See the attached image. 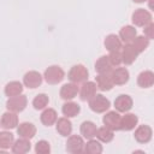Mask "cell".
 I'll use <instances>...</instances> for the list:
<instances>
[{
    "label": "cell",
    "mask_w": 154,
    "mask_h": 154,
    "mask_svg": "<svg viewBox=\"0 0 154 154\" xmlns=\"http://www.w3.org/2000/svg\"><path fill=\"white\" fill-rule=\"evenodd\" d=\"M89 101V107L96 113H102L109 108V100L106 99L102 94H95Z\"/></svg>",
    "instance_id": "cell-1"
},
{
    "label": "cell",
    "mask_w": 154,
    "mask_h": 154,
    "mask_svg": "<svg viewBox=\"0 0 154 154\" xmlns=\"http://www.w3.org/2000/svg\"><path fill=\"white\" fill-rule=\"evenodd\" d=\"M47 83L49 84H57L59 82H61L64 79V71L60 66H57V65H52L49 66L46 71H45V75H43Z\"/></svg>",
    "instance_id": "cell-2"
},
{
    "label": "cell",
    "mask_w": 154,
    "mask_h": 154,
    "mask_svg": "<svg viewBox=\"0 0 154 154\" xmlns=\"http://www.w3.org/2000/svg\"><path fill=\"white\" fill-rule=\"evenodd\" d=\"M26 106V96L25 95H16V96H11L7 102H6V107L8 111L11 112H14V113H18V112H22Z\"/></svg>",
    "instance_id": "cell-3"
},
{
    "label": "cell",
    "mask_w": 154,
    "mask_h": 154,
    "mask_svg": "<svg viewBox=\"0 0 154 154\" xmlns=\"http://www.w3.org/2000/svg\"><path fill=\"white\" fill-rule=\"evenodd\" d=\"M87 78H88V70L81 64L72 66L71 70L69 71V79L72 83H76V84L77 83H82Z\"/></svg>",
    "instance_id": "cell-4"
},
{
    "label": "cell",
    "mask_w": 154,
    "mask_h": 154,
    "mask_svg": "<svg viewBox=\"0 0 154 154\" xmlns=\"http://www.w3.org/2000/svg\"><path fill=\"white\" fill-rule=\"evenodd\" d=\"M132 23L137 26H146L152 23V14L144 8H138L132 13Z\"/></svg>",
    "instance_id": "cell-5"
},
{
    "label": "cell",
    "mask_w": 154,
    "mask_h": 154,
    "mask_svg": "<svg viewBox=\"0 0 154 154\" xmlns=\"http://www.w3.org/2000/svg\"><path fill=\"white\" fill-rule=\"evenodd\" d=\"M84 149V142L81 136L72 135L67 138L66 142V150L70 153H82Z\"/></svg>",
    "instance_id": "cell-6"
},
{
    "label": "cell",
    "mask_w": 154,
    "mask_h": 154,
    "mask_svg": "<svg viewBox=\"0 0 154 154\" xmlns=\"http://www.w3.org/2000/svg\"><path fill=\"white\" fill-rule=\"evenodd\" d=\"M102 120H103L105 126H107L108 129H111V130H120L122 117L119 116V113H117L114 111H111V112L105 114Z\"/></svg>",
    "instance_id": "cell-7"
},
{
    "label": "cell",
    "mask_w": 154,
    "mask_h": 154,
    "mask_svg": "<svg viewBox=\"0 0 154 154\" xmlns=\"http://www.w3.org/2000/svg\"><path fill=\"white\" fill-rule=\"evenodd\" d=\"M23 83L25 84V87L28 88H37L41 83H42V76L37 72V71H29L24 75L23 77Z\"/></svg>",
    "instance_id": "cell-8"
},
{
    "label": "cell",
    "mask_w": 154,
    "mask_h": 154,
    "mask_svg": "<svg viewBox=\"0 0 154 154\" xmlns=\"http://www.w3.org/2000/svg\"><path fill=\"white\" fill-rule=\"evenodd\" d=\"M95 70L99 75H111V72L113 71V65L111 64L108 55L99 58V60L95 64Z\"/></svg>",
    "instance_id": "cell-9"
},
{
    "label": "cell",
    "mask_w": 154,
    "mask_h": 154,
    "mask_svg": "<svg viewBox=\"0 0 154 154\" xmlns=\"http://www.w3.org/2000/svg\"><path fill=\"white\" fill-rule=\"evenodd\" d=\"M120 54H122V60H123V63H125L126 65H130V64H132V63L136 60V58H137V55H138V52L134 48L132 45L126 43V45L123 47V51H122Z\"/></svg>",
    "instance_id": "cell-10"
},
{
    "label": "cell",
    "mask_w": 154,
    "mask_h": 154,
    "mask_svg": "<svg viewBox=\"0 0 154 154\" xmlns=\"http://www.w3.org/2000/svg\"><path fill=\"white\" fill-rule=\"evenodd\" d=\"M111 78L113 84H125L129 81V71L125 67H118L111 72Z\"/></svg>",
    "instance_id": "cell-11"
},
{
    "label": "cell",
    "mask_w": 154,
    "mask_h": 154,
    "mask_svg": "<svg viewBox=\"0 0 154 154\" xmlns=\"http://www.w3.org/2000/svg\"><path fill=\"white\" fill-rule=\"evenodd\" d=\"M96 83L94 82H85L83 83L82 88H81V91H79V97L82 101H88L90 100L95 94H96Z\"/></svg>",
    "instance_id": "cell-12"
},
{
    "label": "cell",
    "mask_w": 154,
    "mask_h": 154,
    "mask_svg": "<svg viewBox=\"0 0 154 154\" xmlns=\"http://www.w3.org/2000/svg\"><path fill=\"white\" fill-rule=\"evenodd\" d=\"M152 129L148 125H141L135 131V138L140 143H147L152 140Z\"/></svg>",
    "instance_id": "cell-13"
},
{
    "label": "cell",
    "mask_w": 154,
    "mask_h": 154,
    "mask_svg": "<svg viewBox=\"0 0 154 154\" xmlns=\"http://www.w3.org/2000/svg\"><path fill=\"white\" fill-rule=\"evenodd\" d=\"M114 107L118 112H128L132 107V99L129 95H119L114 101Z\"/></svg>",
    "instance_id": "cell-14"
},
{
    "label": "cell",
    "mask_w": 154,
    "mask_h": 154,
    "mask_svg": "<svg viewBox=\"0 0 154 154\" xmlns=\"http://www.w3.org/2000/svg\"><path fill=\"white\" fill-rule=\"evenodd\" d=\"M0 124L4 129H14L18 125V117L14 112L8 111V112L2 114Z\"/></svg>",
    "instance_id": "cell-15"
},
{
    "label": "cell",
    "mask_w": 154,
    "mask_h": 154,
    "mask_svg": "<svg viewBox=\"0 0 154 154\" xmlns=\"http://www.w3.org/2000/svg\"><path fill=\"white\" fill-rule=\"evenodd\" d=\"M17 132H18V135H19L20 137L30 140V138H32V137L35 136V134H36V128H35L34 124L25 122V123L19 124V126L17 128Z\"/></svg>",
    "instance_id": "cell-16"
},
{
    "label": "cell",
    "mask_w": 154,
    "mask_h": 154,
    "mask_svg": "<svg viewBox=\"0 0 154 154\" xmlns=\"http://www.w3.org/2000/svg\"><path fill=\"white\" fill-rule=\"evenodd\" d=\"M78 93V87L76 83H66L60 89V96L64 100H71L73 99Z\"/></svg>",
    "instance_id": "cell-17"
},
{
    "label": "cell",
    "mask_w": 154,
    "mask_h": 154,
    "mask_svg": "<svg viewBox=\"0 0 154 154\" xmlns=\"http://www.w3.org/2000/svg\"><path fill=\"white\" fill-rule=\"evenodd\" d=\"M105 47L107 48L108 52H118L122 48V41L117 35L109 34L105 38Z\"/></svg>",
    "instance_id": "cell-18"
},
{
    "label": "cell",
    "mask_w": 154,
    "mask_h": 154,
    "mask_svg": "<svg viewBox=\"0 0 154 154\" xmlns=\"http://www.w3.org/2000/svg\"><path fill=\"white\" fill-rule=\"evenodd\" d=\"M138 123V118L132 114V113H128L124 117H122L120 120V130H125V131H130L132 130Z\"/></svg>",
    "instance_id": "cell-19"
},
{
    "label": "cell",
    "mask_w": 154,
    "mask_h": 154,
    "mask_svg": "<svg viewBox=\"0 0 154 154\" xmlns=\"http://www.w3.org/2000/svg\"><path fill=\"white\" fill-rule=\"evenodd\" d=\"M96 131H97V128L93 122L87 120V122H83L81 125V134L83 135V137L88 140L94 138L96 136Z\"/></svg>",
    "instance_id": "cell-20"
},
{
    "label": "cell",
    "mask_w": 154,
    "mask_h": 154,
    "mask_svg": "<svg viewBox=\"0 0 154 154\" xmlns=\"http://www.w3.org/2000/svg\"><path fill=\"white\" fill-rule=\"evenodd\" d=\"M136 29L131 25H126V26H123L119 31V38L120 41L125 42V43H130L135 37H136Z\"/></svg>",
    "instance_id": "cell-21"
},
{
    "label": "cell",
    "mask_w": 154,
    "mask_h": 154,
    "mask_svg": "<svg viewBox=\"0 0 154 154\" xmlns=\"http://www.w3.org/2000/svg\"><path fill=\"white\" fill-rule=\"evenodd\" d=\"M137 83L141 88H149L154 83V73L152 71H143L137 77Z\"/></svg>",
    "instance_id": "cell-22"
},
{
    "label": "cell",
    "mask_w": 154,
    "mask_h": 154,
    "mask_svg": "<svg viewBox=\"0 0 154 154\" xmlns=\"http://www.w3.org/2000/svg\"><path fill=\"white\" fill-rule=\"evenodd\" d=\"M31 146H30V142L28 138H19L13 144H12V152L16 153V154H24V153H28L30 150Z\"/></svg>",
    "instance_id": "cell-23"
},
{
    "label": "cell",
    "mask_w": 154,
    "mask_h": 154,
    "mask_svg": "<svg viewBox=\"0 0 154 154\" xmlns=\"http://www.w3.org/2000/svg\"><path fill=\"white\" fill-rule=\"evenodd\" d=\"M113 82H112V78H111V75H99L96 77V87L102 90V91H106V90H111L113 88Z\"/></svg>",
    "instance_id": "cell-24"
},
{
    "label": "cell",
    "mask_w": 154,
    "mask_h": 154,
    "mask_svg": "<svg viewBox=\"0 0 154 154\" xmlns=\"http://www.w3.org/2000/svg\"><path fill=\"white\" fill-rule=\"evenodd\" d=\"M57 131L61 135V136H69L72 131V124L71 122L65 117V118H60L57 122Z\"/></svg>",
    "instance_id": "cell-25"
},
{
    "label": "cell",
    "mask_w": 154,
    "mask_h": 154,
    "mask_svg": "<svg viewBox=\"0 0 154 154\" xmlns=\"http://www.w3.org/2000/svg\"><path fill=\"white\" fill-rule=\"evenodd\" d=\"M22 91H23V85L20 82H17V81H12V82L7 83L5 87V94L8 97L19 95V94H22Z\"/></svg>",
    "instance_id": "cell-26"
},
{
    "label": "cell",
    "mask_w": 154,
    "mask_h": 154,
    "mask_svg": "<svg viewBox=\"0 0 154 154\" xmlns=\"http://www.w3.org/2000/svg\"><path fill=\"white\" fill-rule=\"evenodd\" d=\"M41 122L46 126H51L57 122V112L53 108H47L41 114Z\"/></svg>",
    "instance_id": "cell-27"
},
{
    "label": "cell",
    "mask_w": 154,
    "mask_h": 154,
    "mask_svg": "<svg viewBox=\"0 0 154 154\" xmlns=\"http://www.w3.org/2000/svg\"><path fill=\"white\" fill-rule=\"evenodd\" d=\"M61 111H63V114H64L66 118H71V117H76V116L79 113L81 108H79V106H78L77 103H75V102H66V103L63 105Z\"/></svg>",
    "instance_id": "cell-28"
},
{
    "label": "cell",
    "mask_w": 154,
    "mask_h": 154,
    "mask_svg": "<svg viewBox=\"0 0 154 154\" xmlns=\"http://www.w3.org/2000/svg\"><path fill=\"white\" fill-rule=\"evenodd\" d=\"M113 130H111V129H108L107 126H103V128H100V129H97V131H96V137L101 141V142H105V143H107V142H111L112 140H113Z\"/></svg>",
    "instance_id": "cell-29"
},
{
    "label": "cell",
    "mask_w": 154,
    "mask_h": 154,
    "mask_svg": "<svg viewBox=\"0 0 154 154\" xmlns=\"http://www.w3.org/2000/svg\"><path fill=\"white\" fill-rule=\"evenodd\" d=\"M131 42H132L134 48H135L138 53H141V52H143V51L148 47V45H149V38H147L146 36H136Z\"/></svg>",
    "instance_id": "cell-30"
},
{
    "label": "cell",
    "mask_w": 154,
    "mask_h": 154,
    "mask_svg": "<svg viewBox=\"0 0 154 154\" xmlns=\"http://www.w3.org/2000/svg\"><path fill=\"white\" fill-rule=\"evenodd\" d=\"M13 135L8 131L0 132V148L1 149H8L13 144Z\"/></svg>",
    "instance_id": "cell-31"
},
{
    "label": "cell",
    "mask_w": 154,
    "mask_h": 154,
    "mask_svg": "<svg viewBox=\"0 0 154 154\" xmlns=\"http://www.w3.org/2000/svg\"><path fill=\"white\" fill-rule=\"evenodd\" d=\"M83 152L90 153V154H100L102 152V146L96 141V140H89V142L84 146Z\"/></svg>",
    "instance_id": "cell-32"
},
{
    "label": "cell",
    "mask_w": 154,
    "mask_h": 154,
    "mask_svg": "<svg viewBox=\"0 0 154 154\" xmlns=\"http://www.w3.org/2000/svg\"><path fill=\"white\" fill-rule=\"evenodd\" d=\"M48 101H49V99L46 94H38L32 100V106L35 107V109H43L48 105Z\"/></svg>",
    "instance_id": "cell-33"
},
{
    "label": "cell",
    "mask_w": 154,
    "mask_h": 154,
    "mask_svg": "<svg viewBox=\"0 0 154 154\" xmlns=\"http://www.w3.org/2000/svg\"><path fill=\"white\" fill-rule=\"evenodd\" d=\"M35 152L38 153V154H47V153L51 152V146H49V143H48L47 141L41 140V141H38V142L36 143V146H35Z\"/></svg>",
    "instance_id": "cell-34"
},
{
    "label": "cell",
    "mask_w": 154,
    "mask_h": 154,
    "mask_svg": "<svg viewBox=\"0 0 154 154\" xmlns=\"http://www.w3.org/2000/svg\"><path fill=\"white\" fill-rule=\"evenodd\" d=\"M108 59H109V61H111V64H112L113 66H119V65L123 63V60H122V54H120L119 51H118V52H109Z\"/></svg>",
    "instance_id": "cell-35"
},
{
    "label": "cell",
    "mask_w": 154,
    "mask_h": 154,
    "mask_svg": "<svg viewBox=\"0 0 154 154\" xmlns=\"http://www.w3.org/2000/svg\"><path fill=\"white\" fill-rule=\"evenodd\" d=\"M144 35L149 40H152L154 37V24L153 23H149L144 26Z\"/></svg>",
    "instance_id": "cell-36"
},
{
    "label": "cell",
    "mask_w": 154,
    "mask_h": 154,
    "mask_svg": "<svg viewBox=\"0 0 154 154\" xmlns=\"http://www.w3.org/2000/svg\"><path fill=\"white\" fill-rule=\"evenodd\" d=\"M132 1H134V2H138V4H140V2H144V1H147V0H132Z\"/></svg>",
    "instance_id": "cell-37"
}]
</instances>
